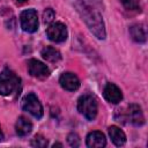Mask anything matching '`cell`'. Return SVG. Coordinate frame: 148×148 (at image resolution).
<instances>
[{"label":"cell","mask_w":148,"mask_h":148,"mask_svg":"<svg viewBox=\"0 0 148 148\" xmlns=\"http://www.w3.org/2000/svg\"><path fill=\"white\" fill-rule=\"evenodd\" d=\"M76 7L82 18L84 20L86 24L88 25L89 30L98 39H104L106 34H105V27H104V22L101 13L97 9H95L94 6L86 3L83 0H80L79 3H76Z\"/></svg>","instance_id":"1"},{"label":"cell","mask_w":148,"mask_h":148,"mask_svg":"<svg viewBox=\"0 0 148 148\" xmlns=\"http://www.w3.org/2000/svg\"><path fill=\"white\" fill-rule=\"evenodd\" d=\"M21 79L10 69L6 68L0 73V95L10 96L18 91Z\"/></svg>","instance_id":"2"},{"label":"cell","mask_w":148,"mask_h":148,"mask_svg":"<svg viewBox=\"0 0 148 148\" xmlns=\"http://www.w3.org/2000/svg\"><path fill=\"white\" fill-rule=\"evenodd\" d=\"M77 110L88 120H94L98 111V106L95 97H92L91 95H82L77 99Z\"/></svg>","instance_id":"3"},{"label":"cell","mask_w":148,"mask_h":148,"mask_svg":"<svg viewBox=\"0 0 148 148\" xmlns=\"http://www.w3.org/2000/svg\"><path fill=\"white\" fill-rule=\"evenodd\" d=\"M22 108L24 111L29 112L32 117L40 119L44 114L43 111V105L39 102L38 97L34 94V92H29L28 95H25L22 99Z\"/></svg>","instance_id":"4"},{"label":"cell","mask_w":148,"mask_h":148,"mask_svg":"<svg viewBox=\"0 0 148 148\" xmlns=\"http://www.w3.org/2000/svg\"><path fill=\"white\" fill-rule=\"evenodd\" d=\"M21 28L25 32H35L38 29V16L34 8L25 9L20 15Z\"/></svg>","instance_id":"5"},{"label":"cell","mask_w":148,"mask_h":148,"mask_svg":"<svg viewBox=\"0 0 148 148\" xmlns=\"http://www.w3.org/2000/svg\"><path fill=\"white\" fill-rule=\"evenodd\" d=\"M46 35L50 40H52L54 43H62L67 39L68 32H67V28L64 23L56 22V23H51L49 25V28L46 29Z\"/></svg>","instance_id":"6"},{"label":"cell","mask_w":148,"mask_h":148,"mask_svg":"<svg viewBox=\"0 0 148 148\" xmlns=\"http://www.w3.org/2000/svg\"><path fill=\"white\" fill-rule=\"evenodd\" d=\"M28 72L31 76L39 80H45L50 76L49 67L37 59H30L28 61Z\"/></svg>","instance_id":"7"},{"label":"cell","mask_w":148,"mask_h":148,"mask_svg":"<svg viewBox=\"0 0 148 148\" xmlns=\"http://www.w3.org/2000/svg\"><path fill=\"white\" fill-rule=\"evenodd\" d=\"M126 119L134 126H142L145 124V116L141 108L138 104H131L127 108Z\"/></svg>","instance_id":"8"},{"label":"cell","mask_w":148,"mask_h":148,"mask_svg":"<svg viewBox=\"0 0 148 148\" xmlns=\"http://www.w3.org/2000/svg\"><path fill=\"white\" fill-rule=\"evenodd\" d=\"M59 83L65 90H68V91H75L80 88L79 77L74 73H71V72L62 73L59 79Z\"/></svg>","instance_id":"9"},{"label":"cell","mask_w":148,"mask_h":148,"mask_svg":"<svg viewBox=\"0 0 148 148\" xmlns=\"http://www.w3.org/2000/svg\"><path fill=\"white\" fill-rule=\"evenodd\" d=\"M103 95H104V98L111 104H118L123 99L121 90L114 83H111V82L105 84L104 90H103Z\"/></svg>","instance_id":"10"},{"label":"cell","mask_w":148,"mask_h":148,"mask_svg":"<svg viewBox=\"0 0 148 148\" xmlns=\"http://www.w3.org/2000/svg\"><path fill=\"white\" fill-rule=\"evenodd\" d=\"M87 147L89 148H103L106 145L105 135L99 131H92L87 135Z\"/></svg>","instance_id":"11"},{"label":"cell","mask_w":148,"mask_h":148,"mask_svg":"<svg viewBox=\"0 0 148 148\" xmlns=\"http://www.w3.org/2000/svg\"><path fill=\"white\" fill-rule=\"evenodd\" d=\"M31 130H32V123L27 117H23V116L18 117L15 124L16 134L18 136H25L31 132Z\"/></svg>","instance_id":"12"},{"label":"cell","mask_w":148,"mask_h":148,"mask_svg":"<svg viewBox=\"0 0 148 148\" xmlns=\"http://www.w3.org/2000/svg\"><path fill=\"white\" fill-rule=\"evenodd\" d=\"M109 135H110L112 142L116 146H118V147L124 146L125 142H126V135H125V133L119 127H117V126H110L109 127Z\"/></svg>","instance_id":"13"},{"label":"cell","mask_w":148,"mask_h":148,"mask_svg":"<svg viewBox=\"0 0 148 148\" xmlns=\"http://www.w3.org/2000/svg\"><path fill=\"white\" fill-rule=\"evenodd\" d=\"M130 35L132 39L136 43H145L146 42V31L141 24H133L130 28Z\"/></svg>","instance_id":"14"},{"label":"cell","mask_w":148,"mask_h":148,"mask_svg":"<svg viewBox=\"0 0 148 148\" xmlns=\"http://www.w3.org/2000/svg\"><path fill=\"white\" fill-rule=\"evenodd\" d=\"M42 57L46 60V61H50V62H58L60 59H61V53L52 47V46H46L42 50Z\"/></svg>","instance_id":"15"},{"label":"cell","mask_w":148,"mask_h":148,"mask_svg":"<svg viewBox=\"0 0 148 148\" xmlns=\"http://www.w3.org/2000/svg\"><path fill=\"white\" fill-rule=\"evenodd\" d=\"M32 147H37V148H44L47 146V140L40 135V134H37L34 136V139L31 140V143H30Z\"/></svg>","instance_id":"16"},{"label":"cell","mask_w":148,"mask_h":148,"mask_svg":"<svg viewBox=\"0 0 148 148\" xmlns=\"http://www.w3.org/2000/svg\"><path fill=\"white\" fill-rule=\"evenodd\" d=\"M123 6L127 10H139L140 12V3L139 0H119Z\"/></svg>","instance_id":"17"},{"label":"cell","mask_w":148,"mask_h":148,"mask_svg":"<svg viewBox=\"0 0 148 148\" xmlns=\"http://www.w3.org/2000/svg\"><path fill=\"white\" fill-rule=\"evenodd\" d=\"M54 16H56L54 10L52 8H46L45 12H44V14H43V21H44V23H47V24L51 23L53 21Z\"/></svg>","instance_id":"18"},{"label":"cell","mask_w":148,"mask_h":148,"mask_svg":"<svg viewBox=\"0 0 148 148\" xmlns=\"http://www.w3.org/2000/svg\"><path fill=\"white\" fill-rule=\"evenodd\" d=\"M67 142L71 147H79L80 146V138L76 133H69L67 136Z\"/></svg>","instance_id":"19"},{"label":"cell","mask_w":148,"mask_h":148,"mask_svg":"<svg viewBox=\"0 0 148 148\" xmlns=\"http://www.w3.org/2000/svg\"><path fill=\"white\" fill-rule=\"evenodd\" d=\"M2 140H3V133H2V131L0 128V141H2Z\"/></svg>","instance_id":"20"},{"label":"cell","mask_w":148,"mask_h":148,"mask_svg":"<svg viewBox=\"0 0 148 148\" xmlns=\"http://www.w3.org/2000/svg\"><path fill=\"white\" fill-rule=\"evenodd\" d=\"M57 146H59V147H62V145H61V143H54L52 147H57Z\"/></svg>","instance_id":"21"},{"label":"cell","mask_w":148,"mask_h":148,"mask_svg":"<svg viewBox=\"0 0 148 148\" xmlns=\"http://www.w3.org/2000/svg\"><path fill=\"white\" fill-rule=\"evenodd\" d=\"M16 1H17V2H20V3H22V2H25L27 0H16Z\"/></svg>","instance_id":"22"}]
</instances>
